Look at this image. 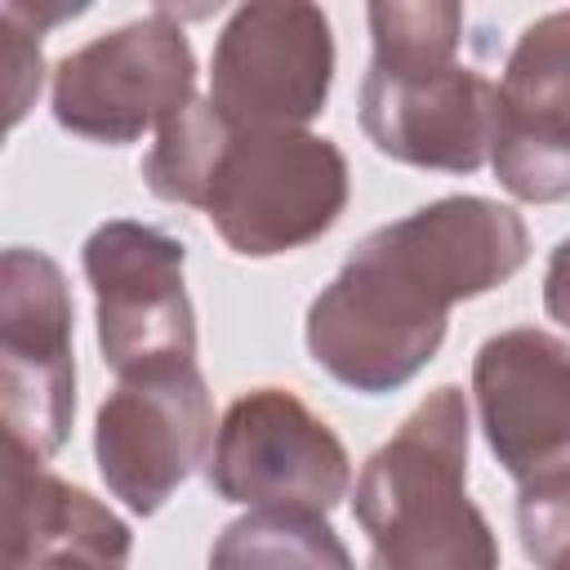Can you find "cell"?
<instances>
[{
    "mask_svg": "<svg viewBox=\"0 0 570 570\" xmlns=\"http://www.w3.org/2000/svg\"><path fill=\"white\" fill-rule=\"evenodd\" d=\"M499 120L570 138V9L543 13L517 36L499 80Z\"/></svg>",
    "mask_w": 570,
    "mask_h": 570,
    "instance_id": "7c38bea8",
    "label": "cell"
},
{
    "mask_svg": "<svg viewBox=\"0 0 570 570\" xmlns=\"http://www.w3.org/2000/svg\"><path fill=\"white\" fill-rule=\"evenodd\" d=\"M129 552V525L89 490L67 481L36 521L27 570H125Z\"/></svg>",
    "mask_w": 570,
    "mask_h": 570,
    "instance_id": "5bb4252c",
    "label": "cell"
},
{
    "mask_svg": "<svg viewBox=\"0 0 570 570\" xmlns=\"http://www.w3.org/2000/svg\"><path fill=\"white\" fill-rule=\"evenodd\" d=\"M85 4H76V9H27V4H0V27H4V36H9V102H13V111H9V120L18 125L22 120V111H27V102H31V94H40V31L49 27V22H58V18H67V13H80Z\"/></svg>",
    "mask_w": 570,
    "mask_h": 570,
    "instance_id": "e0dca14e",
    "label": "cell"
},
{
    "mask_svg": "<svg viewBox=\"0 0 570 570\" xmlns=\"http://www.w3.org/2000/svg\"><path fill=\"white\" fill-rule=\"evenodd\" d=\"M334 85L330 18L303 0L240 4L209 62V102L236 129H303Z\"/></svg>",
    "mask_w": 570,
    "mask_h": 570,
    "instance_id": "52a82bcc",
    "label": "cell"
},
{
    "mask_svg": "<svg viewBox=\"0 0 570 570\" xmlns=\"http://www.w3.org/2000/svg\"><path fill=\"white\" fill-rule=\"evenodd\" d=\"M214 450V405L196 361L125 374L94 419V459L107 490L138 517L165 499Z\"/></svg>",
    "mask_w": 570,
    "mask_h": 570,
    "instance_id": "30bf717a",
    "label": "cell"
},
{
    "mask_svg": "<svg viewBox=\"0 0 570 570\" xmlns=\"http://www.w3.org/2000/svg\"><path fill=\"white\" fill-rule=\"evenodd\" d=\"M151 196L200 209L227 249L276 258L321 240L347 205V156L307 129H236L191 98L142 160Z\"/></svg>",
    "mask_w": 570,
    "mask_h": 570,
    "instance_id": "7a4b0ae2",
    "label": "cell"
},
{
    "mask_svg": "<svg viewBox=\"0 0 570 570\" xmlns=\"http://www.w3.org/2000/svg\"><path fill=\"white\" fill-rule=\"evenodd\" d=\"M543 307H548L552 321H561L570 330V236L548 258V272H543Z\"/></svg>",
    "mask_w": 570,
    "mask_h": 570,
    "instance_id": "ac0fdd59",
    "label": "cell"
},
{
    "mask_svg": "<svg viewBox=\"0 0 570 570\" xmlns=\"http://www.w3.org/2000/svg\"><path fill=\"white\" fill-rule=\"evenodd\" d=\"M374 58L361 80L365 138L414 169L476 174L499 125V85L459 62L463 9L450 0L370 4Z\"/></svg>",
    "mask_w": 570,
    "mask_h": 570,
    "instance_id": "3957f363",
    "label": "cell"
},
{
    "mask_svg": "<svg viewBox=\"0 0 570 570\" xmlns=\"http://www.w3.org/2000/svg\"><path fill=\"white\" fill-rule=\"evenodd\" d=\"M472 396L481 432L503 472L521 485L570 472V343L517 325L476 347Z\"/></svg>",
    "mask_w": 570,
    "mask_h": 570,
    "instance_id": "8fae6325",
    "label": "cell"
},
{
    "mask_svg": "<svg viewBox=\"0 0 570 570\" xmlns=\"http://www.w3.org/2000/svg\"><path fill=\"white\" fill-rule=\"evenodd\" d=\"M494 178L530 205H552L570 196V138L557 134H530L517 125H494L490 142Z\"/></svg>",
    "mask_w": 570,
    "mask_h": 570,
    "instance_id": "9a60e30c",
    "label": "cell"
},
{
    "mask_svg": "<svg viewBox=\"0 0 570 570\" xmlns=\"http://www.w3.org/2000/svg\"><path fill=\"white\" fill-rule=\"evenodd\" d=\"M209 570H356L347 543L321 512L254 508L223 525Z\"/></svg>",
    "mask_w": 570,
    "mask_h": 570,
    "instance_id": "4fadbf2b",
    "label": "cell"
},
{
    "mask_svg": "<svg viewBox=\"0 0 570 570\" xmlns=\"http://www.w3.org/2000/svg\"><path fill=\"white\" fill-rule=\"evenodd\" d=\"M530 232L490 196H441L374 227L307 307L312 361L352 392L405 387L441 347L450 307L512 281Z\"/></svg>",
    "mask_w": 570,
    "mask_h": 570,
    "instance_id": "6da1fadb",
    "label": "cell"
},
{
    "mask_svg": "<svg viewBox=\"0 0 570 570\" xmlns=\"http://www.w3.org/2000/svg\"><path fill=\"white\" fill-rule=\"evenodd\" d=\"M80 263L98 307L102 361L120 379L196 361V312L183 281L187 249L178 236L151 223L111 218L89 232Z\"/></svg>",
    "mask_w": 570,
    "mask_h": 570,
    "instance_id": "ba28073f",
    "label": "cell"
},
{
    "mask_svg": "<svg viewBox=\"0 0 570 570\" xmlns=\"http://www.w3.org/2000/svg\"><path fill=\"white\" fill-rule=\"evenodd\" d=\"M205 476L227 503L325 517L352 485V459L294 392L254 387L223 410Z\"/></svg>",
    "mask_w": 570,
    "mask_h": 570,
    "instance_id": "8992f818",
    "label": "cell"
},
{
    "mask_svg": "<svg viewBox=\"0 0 570 570\" xmlns=\"http://www.w3.org/2000/svg\"><path fill=\"white\" fill-rule=\"evenodd\" d=\"M468 396L445 383L365 459L352 517L370 570H499V539L468 499Z\"/></svg>",
    "mask_w": 570,
    "mask_h": 570,
    "instance_id": "277c9868",
    "label": "cell"
},
{
    "mask_svg": "<svg viewBox=\"0 0 570 570\" xmlns=\"http://www.w3.org/2000/svg\"><path fill=\"white\" fill-rule=\"evenodd\" d=\"M517 530L539 570H570V472L521 485Z\"/></svg>",
    "mask_w": 570,
    "mask_h": 570,
    "instance_id": "2e32d148",
    "label": "cell"
},
{
    "mask_svg": "<svg viewBox=\"0 0 570 570\" xmlns=\"http://www.w3.org/2000/svg\"><path fill=\"white\" fill-rule=\"evenodd\" d=\"M0 401L13 445L49 459L76 419L71 294L62 267L27 245L0 258Z\"/></svg>",
    "mask_w": 570,
    "mask_h": 570,
    "instance_id": "9c48e42d",
    "label": "cell"
},
{
    "mask_svg": "<svg viewBox=\"0 0 570 570\" xmlns=\"http://www.w3.org/2000/svg\"><path fill=\"white\" fill-rule=\"evenodd\" d=\"M196 98V53L165 13L125 22L53 67V120L89 142H134L165 129Z\"/></svg>",
    "mask_w": 570,
    "mask_h": 570,
    "instance_id": "5b68a950",
    "label": "cell"
}]
</instances>
